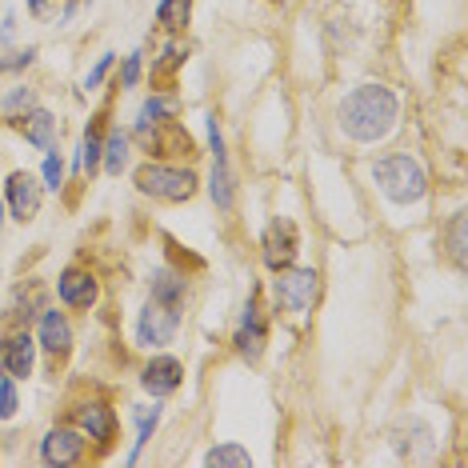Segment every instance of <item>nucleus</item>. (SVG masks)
<instances>
[{
	"label": "nucleus",
	"mask_w": 468,
	"mask_h": 468,
	"mask_svg": "<svg viewBox=\"0 0 468 468\" xmlns=\"http://www.w3.org/2000/svg\"><path fill=\"white\" fill-rule=\"evenodd\" d=\"M84 452V432L77 429H52L40 444V461L45 464H77Z\"/></svg>",
	"instance_id": "obj_8"
},
{
	"label": "nucleus",
	"mask_w": 468,
	"mask_h": 468,
	"mask_svg": "<svg viewBox=\"0 0 468 468\" xmlns=\"http://www.w3.org/2000/svg\"><path fill=\"white\" fill-rule=\"evenodd\" d=\"M16 129L25 133V141H33L37 148H57V116L45 112V109H28L25 116L16 121Z\"/></svg>",
	"instance_id": "obj_14"
},
{
	"label": "nucleus",
	"mask_w": 468,
	"mask_h": 468,
	"mask_svg": "<svg viewBox=\"0 0 468 468\" xmlns=\"http://www.w3.org/2000/svg\"><path fill=\"white\" fill-rule=\"evenodd\" d=\"M136 77H141V57H129V60H124V72H121V84H124V89H133Z\"/></svg>",
	"instance_id": "obj_30"
},
{
	"label": "nucleus",
	"mask_w": 468,
	"mask_h": 468,
	"mask_svg": "<svg viewBox=\"0 0 468 468\" xmlns=\"http://www.w3.org/2000/svg\"><path fill=\"white\" fill-rule=\"evenodd\" d=\"M37 57V48H25V52H8V57H0V72H16V69H25L28 60Z\"/></svg>",
	"instance_id": "obj_28"
},
{
	"label": "nucleus",
	"mask_w": 468,
	"mask_h": 468,
	"mask_svg": "<svg viewBox=\"0 0 468 468\" xmlns=\"http://www.w3.org/2000/svg\"><path fill=\"white\" fill-rule=\"evenodd\" d=\"M60 176H65V165H60V156L48 148V156H45V185L48 188H60Z\"/></svg>",
	"instance_id": "obj_27"
},
{
	"label": "nucleus",
	"mask_w": 468,
	"mask_h": 468,
	"mask_svg": "<svg viewBox=\"0 0 468 468\" xmlns=\"http://www.w3.org/2000/svg\"><path fill=\"white\" fill-rule=\"evenodd\" d=\"M33 353H37V345L28 333L8 336L5 348H0V372H5V377H28V372H33Z\"/></svg>",
	"instance_id": "obj_10"
},
{
	"label": "nucleus",
	"mask_w": 468,
	"mask_h": 468,
	"mask_svg": "<svg viewBox=\"0 0 468 468\" xmlns=\"http://www.w3.org/2000/svg\"><path fill=\"white\" fill-rule=\"evenodd\" d=\"M340 124H345V133L353 141L365 144L385 141L392 124H397V97L388 89H380V84H360L340 104Z\"/></svg>",
	"instance_id": "obj_1"
},
{
	"label": "nucleus",
	"mask_w": 468,
	"mask_h": 468,
	"mask_svg": "<svg viewBox=\"0 0 468 468\" xmlns=\"http://www.w3.org/2000/svg\"><path fill=\"white\" fill-rule=\"evenodd\" d=\"M13 25H16L13 16H5V20H0V40H8V37H13Z\"/></svg>",
	"instance_id": "obj_32"
},
{
	"label": "nucleus",
	"mask_w": 468,
	"mask_h": 468,
	"mask_svg": "<svg viewBox=\"0 0 468 468\" xmlns=\"http://www.w3.org/2000/svg\"><path fill=\"white\" fill-rule=\"evenodd\" d=\"M109 69H112V57H101V60H97V69H92V72H89V80H84V89H97Z\"/></svg>",
	"instance_id": "obj_31"
},
{
	"label": "nucleus",
	"mask_w": 468,
	"mask_h": 468,
	"mask_svg": "<svg viewBox=\"0 0 468 468\" xmlns=\"http://www.w3.org/2000/svg\"><path fill=\"white\" fill-rule=\"evenodd\" d=\"M101 156H104V168H109V173H121L124 156H129V136H124L121 129L109 133V144L101 148Z\"/></svg>",
	"instance_id": "obj_20"
},
{
	"label": "nucleus",
	"mask_w": 468,
	"mask_h": 468,
	"mask_svg": "<svg viewBox=\"0 0 468 468\" xmlns=\"http://www.w3.org/2000/svg\"><path fill=\"white\" fill-rule=\"evenodd\" d=\"M188 13H193V0H161V8H156V20L176 33V28H185Z\"/></svg>",
	"instance_id": "obj_19"
},
{
	"label": "nucleus",
	"mask_w": 468,
	"mask_h": 468,
	"mask_svg": "<svg viewBox=\"0 0 468 468\" xmlns=\"http://www.w3.org/2000/svg\"><path fill=\"white\" fill-rule=\"evenodd\" d=\"M372 176H377V185L385 188L397 205H412V200H420L424 188H429L424 168L404 153H392V156H385V161H377L372 165Z\"/></svg>",
	"instance_id": "obj_2"
},
{
	"label": "nucleus",
	"mask_w": 468,
	"mask_h": 468,
	"mask_svg": "<svg viewBox=\"0 0 468 468\" xmlns=\"http://www.w3.org/2000/svg\"><path fill=\"white\" fill-rule=\"evenodd\" d=\"M180 112V101L176 97H153V101H144V109H141V129H156V124H165V121H173V116Z\"/></svg>",
	"instance_id": "obj_17"
},
{
	"label": "nucleus",
	"mask_w": 468,
	"mask_h": 468,
	"mask_svg": "<svg viewBox=\"0 0 468 468\" xmlns=\"http://www.w3.org/2000/svg\"><path fill=\"white\" fill-rule=\"evenodd\" d=\"M40 345L48 348L52 356H65L69 345H72V328L60 313H45V321H40Z\"/></svg>",
	"instance_id": "obj_16"
},
{
	"label": "nucleus",
	"mask_w": 468,
	"mask_h": 468,
	"mask_svg": "<svg viewBox=\"0 0 468 468\" xmlns=\"http://www.w3.org/2000/svg\"><path fill=\"white\" fill-rule=\"evenodd\" d=\"M205 464H225V468H244L249 464V452L240 449V444H217L208 456H205Z\"/></svg>",
	"instance_id": "obj_21"
},
{
	"label": "nucleus",
	"mask_w": 468,
	"mask_h": 468,
	"mask_svg": "<svg viewBox=\"0 0 468 468\" xmlns=\"http://www.w3.org/2000/svg\"><path fill=\"white\" fill-rule=\"evenodd\" d=\"M449 244H452V261L464 264V212H456L449 225Z\"/></svg>",
	"instance_id": "obj_24"
},
{
	"label": "nucleus",
	"mask_w": 468,
	"mask_h": 468,
	"mask_svg": "<svg viewBox=\"0 0 468 468\" xmlns=\"http://www.w3.org/2000/svg\"><path fill=\"white\" fill-rule=\"evenodd\" d=\"M153 301H165V304H180L185 301V281L168 269H156L153 272Z\"/></svg>",
	"instance_id": "obj_18"
},
{
	"label": "nucleus",
	"mask_w": 468,
	"mask_h": 468,
	"mask_svg": "<svg viewBox=\"0 0 468 468\" xmlns=\"http://www.w3.org/2000/svg\"><path fill=\"white\" fill-rule=\"evenodd\" d=\"M156 420H161V409H141V436H136V449H133L129 461H136V452H141L144 444H148V436H153Z\"/></svg>",
	"instance_id": "obj_22"
},
{
	"label": "nucleus",
	"mask_w": 468,
	"mask_h": 468,
	"mask_svg": "<svg viewBox=\"0 0 468 468\" xmlns=\"http://www.w3.org/2000/svg\"><path fill=\"white\" fill-rule=\"evenodd\" d=\"M77 424H80V432L89 436V441H97V444H101V449L112 441V432H116L112 409H109V404H101V400L80 404V409H77Z\"/></svg>",
	"instance_id": "obj_9"
},
{
	"label": "nucleus",
	"mask_w": 468,
	"mask_h": 468,
	"mask_svg": "<svg viewBox=\"0 0 468 468\" xmlns=\"http://www.w3.org/2000/svg\"><path fill=\"white\" fill-rule=\"evenodd\" d=\"M57 292H60V301L72 304V308H89L97 301V281H92V272H84V269H65L57 281Z\"/></svg>",
	"instance_id": "obj_12"
},
{
	"label": "nucleus",
	"mask_w": 468,
	"mask_h": 468,
	"mask_svg": "<svg viewBox=\"0 0 468 468\" xmlns=\"http://www.w3.org/2000/svg\"><path fill=\"white\" fill-rule=\"evenodd\" d=\"M185 57H188V48L168 45V48H165V60H161V69H156V72H173V69H180V65H185Z\"/></svg>",
	"instance_id": "obj_29"
},
{
	"label": "nucleus",
	"mask_w": 468,
	"mask_h": 468,
	"mask_svg": "<svg viewBox=\"0 0 468 468\" xmlns=\"http://www.w3.org/2000/svg\"><path fill=\"white\" fill-rule=\"evenodd\" d=\"M33 89H13V92H8V97H5V112L8 116H16V112H28V109H33Z\"/></svg>",
	"instance_id": "obj_25"
},
{
	"label": "nucleus",
	"mask_w": 468,
	"mask_h": 468,
	"mask_svg": "<svg viewBox=\"0 0 468 468\" xmlns=\"http://www.w3.org/2000/svg\"><path fill=\"white\" fill-rule=\"evenodd\" d=\"M237 348H240L244 360H257L261 348H264V321H261L257 301H249V308H244V321H240V333H237Z\"/></svg>",
	"instance_id": "obj_15"
},
{
	"label": "nucleus",
	"mask_w": 468,
	"mask_h": 468,
	"mask_svg": "<svg viewBox=\"0 0 468 468\" xmlns=\"http://www.w3.org/2000/svg\"><path fill=\"white\" fill-rule=\"evenodd\" d=\"M208 141H212V200H217V208H229L232 205V180H229V161H225V144H220V129L217 121H208Z\"/></svg>",
	"instance_id": "obj_11"
},
{
	"label": "nucleus",
	"mask_w": 468,
	"mask_h": 468,
	"mask_svg": "<svg viewBox=\"0 0 468 468\" xmlns=\"http://www.w3.org/2000/svg\"><path fill=\"white\" fill-rule=\"evenodd\" d=\"M296 257V229L292 220H272L269 232H264V261H269V269H289Z\"/></svg>",
	"instance_id": "obj_7"
},
{
	"label": "nucleus",
	"mask_w": 468,
	"mask_h": 468,
	"mask_svg": "<svg viewBox=\"0 0 468 468\" xmlns=\"http://www.w3.org/2000/svg\"><path fill=\"white\" fill-rule=\"evenodd\" d=\"M5 197H8V208H13V217L20 220V225L37 217V208H40V185H37V176L13 173V176H8V185H5Z\"/></svg>",
	"instance_id": "obj_6"
},
{
	"label": "nucleus",
	"mask_w": 468,
	"mask_h": 468,
	"mask_svg": "<svg viewBox=\"0 0 468 468\" xmlns=\"http://www.w3.org/2000/svg\"><path fill=\"white\" fill-rule=\"evenodd\" d=\"M84 173H97V165H101V136H97V129H89V136H84Z\"/></svg>",
	"instance_id": "obj_23"
},
{
	"label": "nucleus",
	"mask_w": 468,
	"mask_h": 468,
	"mask_svg": "<svg viewBox=\"0 0 468 468\" xmlns=\"http://www.w3.org/2000/svg\"><path fill=\"white\" fill-rule=\"evenodd\" d=\"M136 188L161 200H188L197 193V176L188 168H168V165H144L136 168Z\"/></svg>",
	"instance_id": "obj_3"
},
{
	"label": "nucleus",
	"mask_w": 468,
	"mask_h": 468,
	"mask_svg": "<svg viewBox=\"0 0 468 468\" xmlns=\"http://www.w3.org/2000/svg\"><path fill=\"white\" fill-rule=\"evenodd\" d=\"M16 412V388H13V377H0V417H13Z\"/></svg>",
	"instance_id": "obj_26"
},
{
	"label": "nucleus",
	"mask_w": 468,
	"mask_h": 468,
	"mask_svg": "<svg viewBox=\"0 0 468 468\" xmlns=\"http://www.w3.org/2000/svg\"><path fill=\"white\" fill-rule=\"evenodd\" d=\"M316 292H321V276L313 269H281L276 276V304L289 308V313H304V308H313Z\"/></svg>",
	"instance_id": "obj_4"
},
{
	"label": "nucleus",
	"mask_w": 468,
	"mask_h": 468,
	"mask_svg": "<svg viewBox=\"0 0 468 468\" xmlns=\"http://www.w3.org/2000/svg\"><path fill=\"white\" fill-rule=\"evenodd\" d=\"M180 377H185V368H180L176 356H156L153 365L144 368V388L153 392V397H168V392L180 388Z\"/></svg>",
	"instance_id": "obj_13"
},
{
	"label": "nucleus",
	"mask_w": 468,
	"mask_h": 468,
	"mask_svg": "<svg viewBox=\"0 0 468 468\" xmlns=\"http://www.w3.org/2000/svg\"><path fill=\"white\" fill-rule=\"evenodd\" d=\"M176 324H180V313L176 304H165V301H148V308L141 313V324H136V340L144 348H161L176 336Z\"/></svg>",
	"instance_id": "obj_5"
}]
</instances>
